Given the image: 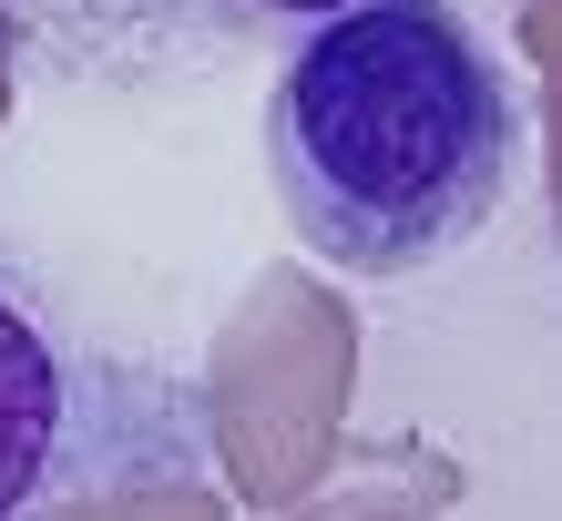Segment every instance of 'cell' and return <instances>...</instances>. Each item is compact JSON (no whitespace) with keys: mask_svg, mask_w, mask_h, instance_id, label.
Segmentation results:
<instances>
[{"mask_svg":"<svg viewBox=\"0 0 562 521\" xmlns=\"http://www.w3.org/2000/svg\"><path fill=\"white\" fill-rule=\"evenodd\" d=\"M267 174L338 276H419L502 225L521 103L450 0H348L267 92Z\"/></svg>","mask_w":562,"mask_h":521,"instance_id":"cell-1","label":"cell"},{"mask_svg":"<svg viewBox=\"0 0 562 521\" xmlns=\"http://www.w3.org/2000/svg\"><path fill=\"white\" fill-rule=\"evenodd\" d=\"M61 440H72V378H61V348L31 328V307L0 297V521L52 491Z\"/></svg>","mask_w":562,"mask_h":521,"instance_id":"cell-2","label":"cell"},{"mask_svg":"<svg viewBox=\"0 0 562 521\" xmlns=\"http://www.w3.org/2000/svg\"><path fill=\"white\" fill-rule=\"evenodd\" d=\"M215 11H236V21H327L348 0H215Z\"/></svg>","mask_w":562,"mask_h":521,"instance_id":"cell-3","label":"cell"}]
</instances>
